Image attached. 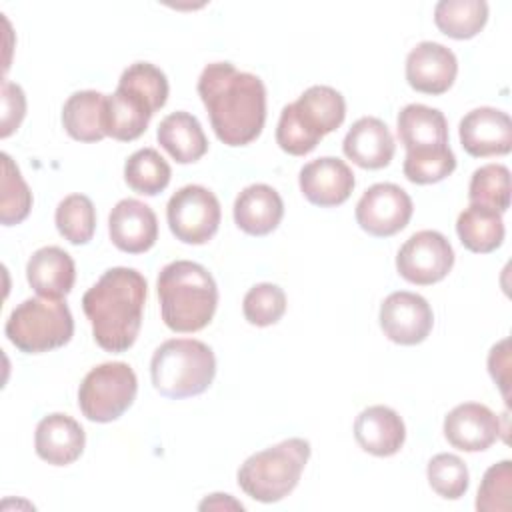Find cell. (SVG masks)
<instances>
[{"label": "cell", "mask_w": 512, "mask_h": 512, "mask_svg": "<svg viewBox=\"0 0 512 512\" xmlns=\"http://www.w3.org/2000/svg\"><path fill=\"white\" fill-rule=\"evenodd\" d=\"M198 94L220 142L246 146L260 136L266 122V88L256 74L240 72L230 62H212L198 78Z\"/></svg>", "instance_id": "cell-1"}, {"label": "cell", "mask_w": 512, "mask_h": 512, "mask_svg": "<svg viewBox=\"0 0 512 512\" xmlns=\"http://www.w3.org/2000/svg\"><path fill=\"white\" fill-rule=\"evenodd\" d=\"M148 294L146 278L126 266L108 268L82 296L94 342L106 352H126L138 338Z\"/></svg>", "instance_id": "cell-2"}, {"label": "cell", "mask_w": 512, "mask_h": 512, "mask_svg": "<svg viewBox=\"0 0 512 512\" xmlns=\"http://www.w3.org/2000/svg\"><path fill=\"white\" fill-rule=\"evenodd\" d=\"M160 316L172 332H198L210 324L218 306V286L198 262L174 260L156 280Z\"/></svg>", "instance_id": "cell-3"}, {"label": "cell", "mask_w": 512, "mask_h": 512, "mask_svg": "<svg viewBox=\"0 0 512 512\" xmlns=\"http://www.w3.org/2000/svg\"><path fill=\"white\" fill-rule=\"evenodd\" d=\"M216 376V356L212 348L192 338H172L162 342L150 360L154 388L172 400L192 398L206 392Z\"/></svg>", "instance_id": "cell-4"}, {"label": "cell", "mask_w": 512, "mask_h": 512, "mask_svg": "<svg viewBox=\"0 0 512 512\" xmlns=\"http://www.w3.org/2000/svg\"><path fill=\"white\" fill-rule=\"evenodd\" d=\"M310 452V442L304 438H288L260 450L238 468V486L258 502H278L298 486Z\"/></svg>", "instance_id": "cell-5"}, {"label": "cell", "mask_w": 512, "mask_h": 512, "mask_svg": "<svg viewBox=\"0 0 512 512\" xmlns=\"http://www.w3.org/2000/svg\"><path fill=\"white\" fill-rule=\"evenodd\" d=\"M6 338L24 354H42L70 342L74 318L62 298H26L8 316Z\"/></svg>", "instance_id": "cell-6"}, {"label": "cell", "mask_w": 512, "mask_h": 512, "mask_svg": "<svg viewBox=\"0 0 512 512\" xmlns=\"http://www.w3.org/2000/svg\"><path fill=\"white\" fill-rule=\"evenodd\" d=\"M138 380L126 362H104L92 368L78 388V406L90 422L118 420L136 400Z\"/></svg>", "instance_id": "cell-7"}, {"label": "cell", "mask_w": 512, "mask_h": 512, "mask_svg": "<svg viewBox=\"0 0 512 512\" xmlns=\"http://www.w3.org/2000/svg\"><path fill=\"white\" fill-rule=\"evenodd\" d=\"M222 218L220 202L208 188L188 184L176 190L166 206V220L176 240L184 244H206L218 232Z\"/></svg>", "instance_id": "cell-8"}, {"label": "cell", "mask_w": 512, "mask_h": 512, "mask_svg": "<svg viewBox=\"0 0 512 512\" xmlns=\"http://www.w3.org/2000/svg\"><path fill=\"white\" fill-rule=\"evenodd\" d=\"M454 266V250L448 238L436 230L412 234L396 254V270L410 284L430 286L448 276Z\"/></svg>", "instance_id": "cell-9"}, {"label": "cell", "mask_w": 512, "mask_h": 512, "mask_svg": "<svg viewBox=\"0 0 512 512\" xmlns=\"http://www.w3.org/2000/svg\"><path fill=\"white\" fill-rule=\"evenodd\" d=\"M412 212L414 204L404 188L392 182H378L360 196L356 222L370 236L388 238L408 226Z\"/></svg>", "instance_id": "cell-10"}, {"label": "cell", "mask_w": 512, "mask_h": 512, "mask_svg": "<svg viewBox=\"0 0 512 512\" xmlns=\"http://www.w3.org/2000/svg\"><path fill=\"white\" fill-rule=\"evenodd\" d=\"M380 328L384 336L402 346H414L428 338L434 314L424 296L414 292H392L380 304Z\"/></svg>", "instance_id": "cell-11"}, {"label": "cell", "mask_w": 512, "mask_h": 512, "mask_svg": "<svg viewBox=\"0 0 512 512\" xmlns=\"http://www.w3.org/2000/svg\"><path fill=\"white\" fill-rule=\"evenodd\" d=\"M458 136L462 148L474 158L504 156L512 150V120L498 108L480 106L460 120Z\"/></svg>", "instance_id": "cell-12"}, {"label": "cell", "mask_w": 512, "mask_h": 512, "mask_svg": "<svg viewBox=\"0 0 512 512\" xmlns=\"http://www.w3.org/2000/svg\"><path fill=\"white\" fill-rule=\"evenodd\" d=\"M304 198L320 208H334L344 204L354 190V172L350 166L334 156H322L302 166L298 176Z\"/></svg>", "instance_id": "cell-13"}, {"label": "cell", "mask_w": 512, "mask_h": 512, "mask_svg": "<svg viewBox=\"0 0 512 512\" xmlns=\"http://www.w3.org/2000/svg\"><path fill=\"white\" fill-rule=\"evenodd\" d=\"M442 430L448 444L462 452L488 450L502 432L498 416L478 402H464L452 408L444 418Z\"/></svg>", "instance_id": "cell-14"}, {"label": "cell", "mask_w": 512, "mask_h": 512, "mask_svg": "<svg viewBox=\"0 0 512 512\" xmlns=\"http://www.w3.org/2000/svg\"><path fill=\"white\" fill-rule=\"evenodd\" d=\"M458 74V60L450 48L438 42H420L406 56V80L422 94H444Z\"/></svg>", "instance_id": "cell-15"}, {"label": "cell", "mask_w": 512, "mask_h": 512, "mask_svg": "<svg viewBox=\"0 0 512 512\" xmlns=\"http://www.w3.org/2000/svg\"><path fill=\"white\" fill-rule=\"evenodd\" d=\"M108 232L118 250L142 254L158 240V218L148 204L136 198H124L108 216Z\"/></svg>", "instance_id": "cell-16"}, {"label": "cell", "mask_w": 512, "mask_h": 512, "mask_svg": "<svg viewBox=\"0 0 512 512\" xmlns=\"http://www.w3.org/2000/svg\"><path fill=\"white\" fill-rule=\"evenodd\" d=\"M86 446L84 428L68 414L54 412L44 416L34 432L36 454L52 466L76 462Z\"/></svg>", "instance_id": "cell-17"}, {"label": "cell", "mask_w": 512, "mask_h": 512, "mask_svg": "<svg viewBox=\"0 0 512 512\" xmlns=\"http://www.w3.org/2000/svg\"><path fill=\"white\" fill-rule=\"evenodd\" d=\"M354 438L364 452L386 458L404 446L406 426L396 410L376 404L356 416Z\"/></svg>", "instance_id": "cell-18"}, {"label": "cell", "mask_w": 512, "mask_h": 512, "mask_svg": "<svg viewBox=\"0 0 512 512\" xmlns=\"http://www.w3.org/2000/svg\"><path fill=\"white\" fill-rule=\"evenodd\" d=\"M342 150L356 166L366 170H380L394 158L396 144L388 126L374 116H364L346 132Z\"/></svg>", "instance_id": "cell-19"}, {"label": "cell", "mask_w": 512, "mask_h": 512, "mask_svg": "<svg viewBox=\"0 0 512 512\" xmlns=\"http://www.w3.org/2000/svg\"><path fill=\"white\" fill-rule=\"evenodd\" d=\"M234 222L250 236H266L278 228L284 216L280 194L268 184H250L234 200Z\"/></svg>", "instance_id": "cell-20"}, {"label": "cell", "mask_w": 512, "mask_h": 512, "mask_svg": "<svg viewBox=\"0 0 512 512\" xmlns=\"http://www.w3.org/2000/svg\"><path fill=\"white\" fill-rule=\"evenodd\" d=\"M26 280L42 298H64L76 280L74 260L58 246L38 248L26 264Z\"/></svg>", "instance_id": "cell-21"}, {"label": "cell", "mask_w": 512, "mask_h": 512, "mask_svg": "<svg viewBox=\"0 0 512 512\" xmlns=\"http://www.w3.org/2000/svg\"><path fill=\"white\" fill-rule=\"evenodd\" d=\"M398 138L406 152H432L448 148V122L438 108L408 104L398 114Z\"/></svg>", "instance_id": "cell-22"}, {"label": "cell", "mask_w": 512, "mask_h": 512, "mask_svg": "<svg viewBox=\"0 0 512 512\" xmlns=\"http://www.w3.org/2000/svg\"><path fill=\"white\" fill-rule=\"evenodd\" d=\"M152 116V104L132 88L118 84L116 90L106 96L104 126L106 136H112L114 140L132 142L140 138L146 132Z\"/></svg>", "instance_id": "cell-23"}, {"label": "cell", "mask_w": 512, "mask_h": 512, "mask_svg": "<svg viewBox=\"0 0 512 512\" xmlns=\"http://www.w3.org/2000/svg\"><path fill=\"white\" fill-rule=\"evenodd\" d=\"M292 106L304 128L320 140L328 132L340 128L346 118L344 96L332 86H310L300 94L296 102H292Z\"/></svg>", "instance_id": "cell-24"}, {"label": "cell", "mask_w": 512, "mask_h": 512, "mask_svg": "<svg viewBox=\"0 0 512 512\" xmlns=\"http://www.w3.org/2000/svg\"><path fill=\"white\" fill-rule=\"evenodd\" d=\"M156 138L178 164L198 162L208 152V140L198 118L184 110L164 116Z\"/></svg>", "instance_id": "cell-25"}, {"label": "cell", "mask_w": 512, "mask_h": 512, "mask_svg": "<svg viewBox=\"0 0 512 512\" xmlns=\"http://www.w3.org/2000/svg\"><path fill=\"white\" fill-rule=\"evenodd\" d=\"M106 96L96 90H80L62 106V124L78 142H100L106 136Z\"/></svg>", "instance_id": "cell-26"}, {"label": "cell", "mask_w": 512, "mask_h": 512, "mask_svg": "<svg viewBox=\"0 0 512 512\" xmlns=\"http://www.w3.org/2000/svg\"><path fill=\"white\" fill-rule=\"evenodd\" d=\"M456 234L462 246L470 252L488 254L504 240L502 214L480 204H470L458 214Z\"/></svg>", "instance_id": "cell-27"}, {"label": "cell", "mask_w": 512, "mask_h": 512, "mask_svg": "<svg viewBox=\"0 0 512 512\" xmlns=\"http://www.w3.org/2000/svg\"><path fill=\"white\" fill-rule=\"evenodd\" d=\"M488 20L484 0H440L434 6L436 28L454 40L474 38Z\"/></svg>", "instance_id": "cell-28"}, {"label": "cell", "mask_w": 512, "mask_h": 512, "mask_svg": "<svg viewBox=\"0 0 512 512\" xmlns=\"http://www.w3.org/2000/svg\"><path fill=\"white\" fill-rule=\"evenodd\" d=\"M172 170L154 148H140L128 156L124 164V180L128 188L142 196H156L170 184Z\"/></svg>", "instance_id": "cell-29"}, {"label": "cell", "mask_w": 512, "mask_h": 512, "mask_svg": "<svg viewBox=\"0 0 512 512\" xmlns=\"http://www.w3.org/2000/svg\"><path fill=\"white\" fill-rule=\"evenodd\" d=\"M54 222L60 236L70 244H88L96 230V208L88 196L68 194L56 206Z\"/></svg>", "instance_id": "cell-30"}, {"label": "cell", "mask_w": 512, "mask_h": 512, "mask_svg": "<svg viewBox=\"0 0 512 512\" xmlns=\"http://www.w3.org/2000/svg\"><path fill=\"white\" fill-rule=\"evenodd\" d=\"M470 204H480L496 212L510 208V170L504 164H484L474 170L468 186Z\"/></svg>", "instance_id": "cell-31"}, {"label": "cell", "mask_w": 512, "mask_h": 512, "mask_svg": "<svg viewBox=\"0 0 512 512\" xmlns=\"http://www.w3.org/2000/svg\"><path fill=\"white\" fill-rule=\"evenodd\" d=\"M2 200H0V222L4 226L20 224L32 210V192L24 182L20 168L14 160L2 152Z\"/></svg>", "instance_id": "cell-32"}, {"label": "cell", "mask_w": 512, "mask_h": 512, "mask_svg": "<svg viewBox=\"0 0 512 512\" xmlns=\"http://www.w3.org/2000/svg\"><path fill=\"white\" fill-rule=\"evenodd\" d=\"M426 478L430 488L446 500L462 498L470 484V476L464 460L448 452H442L430 458L426 468Z\"/></svg>", "instance_id": "cell-33"}, {"label": "cell", "mask_w": 512, "mask_h": 512, "mask_svg": "<svg viewBox=\"0 0 512 512\" xmlns=\"http://www.w3.org/2000/svg\"><path fill=\"white\" fill-rule=\"evenodd\" d=\"M242 312L252 326H272L286 312V294L272 282L256 284L246 292L242 300Z\"/></svg>", "instance_id": "cell-34"}, {"label": "cell", "mask_w": 512, "mask_h": 512, "mask_svg": "<svg viewBox=\"0 0 512 512\" xmlns=\"http://www.w3.org/2000/svg\"><path fill=\"white\" fill-rule=\"evenodd\" d=\"M512 462L492 464L480 482L476 496L478 512H510L512 508Z\"/></svg>", "instance_id": "cell-35"}, {"label": "cell", "mask_w": 512, "mask_h": 512, "mask_svg": "<svg viewBox=\"0 0 512 512\" xmlns=\"http://www.w3.org/2000/svg\"><path fill=\"white\" fill-rule=\"evenodd\" d=\"M456 168V156L448 148L432 152H406L404 176L414 184H434L448 178Z\"/></svg>", "instance_id": "cell-36"}, {"label": "cell", "mask_w": 512, "mask_h": 512, "mask_svg": "<svg viewBox=\"0 0 512 512\" xmlns=\"http://www.w3.org/2000/svg\"><path fill=\"white\" fill-rule=\"evenodd\" d=\"M118 84H122L126 88H132L134 92L144 96L152 104L154 112H158L166 104V100H168V80H166V74L158 66L150 64V62H134V64H130L122 72Z\"/></svg>", "instance_id": "cell-37"}, {"label": "cell", "mask_w": 512, "mask_h": 512, "mask_svg": "<svg viewBox=\"0 0 512 512\" xmlns=\"http://www.w3.org/2000/svg\"><path fill=\"white\" fill-rule=\"evenodd\" d=\"M320 138L314 136L304 128V124L298 120L294 106L286 104L280 112L278 128H276V144L292 156H304L312 152L318 146Z\"/></svg>", "instance_id": "cell-38"}, {"label": "cell", "mask_w": 512, "mask_h": 512, "mask_svg": "<svg viewBox=\"0 0 512 512\" xmlns=\"http://www.w3.org/2000/svg\"><path fill=\"white\" fill-rule=\"evenodd\" d=\"M26 114V96L24 90L10 82L2 80V130L0 136L8 138L22 124Z\"/></svg>", "instance_id": "cell-39"}, {"label": "cell", "mask_w": 512, "mask_h": 512, "mask_svg": "<svg viewBox=\"0 0 512 512\" xmlns=\"http://www.w3.org/2000/svg\"><path fill=\"white\" fill-rule=\"evenodd\" d=\"M488 372L492 380L500 386L504 398H508V384H510V352H508V338L500 340L492 346L488 354Z\"/></svg>", "instance_id": "cell-40"}, {"label": "cell", "mask_w": 512, "mask_h": 512, "mask_svg": "<svg viewBox=\"0 0 512 512\" xmlns=\"http://www.w3.org/2000/svg\"><path fill=\"white\" fill-rule=\"evenodd\" d=\"M198 508L200 510H244V504L234 500L230 494H210L200 502Z\"/></svg>", "instance_id": "cell-41"}]
</instances>
